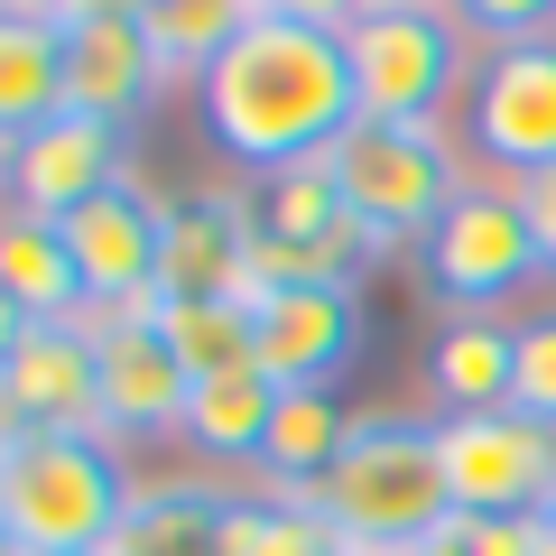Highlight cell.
<instances>
[{"instance_id":"cell-22","label":"cell","mask_w":556,"mask_h":556,"mask_svg":"<svg viewBox=\"0 0 556 556\" xmlns=\"http://www.w3.org/2000/svg\"><path fill=\"white\" fill-rule=\"evenodd\" d=\"M353 417L334 408V390H278V417H269V445H260V473L269 492H316L334 473Z\"/></svg>"},{"instance_id":"cell-7","label":"cell","mask_w":556,"mask_h":556,"mask_svg":"<svg viewBox=\"0 0 556 556\" xmlns=\"http://www.w3.org/2000/svg\"><path fill=\"white\" fill-rule=\"evenodd\" d=\"M437 445H445L455 519H547L556 427H538L519 408H492V417H437Z\"/></svg>"},{"instance_id":"cell-9","label":"cell","mask_w":556,"mask_h":556,"mask_svg":"<svg viewBox=\"0 0 556 556\" xmlns=\"http://www.w3.org/2000/svg\"><path fill=\"white\" fill-rule=\"evenodd\" d=\"M159 241H167V204L130 167L84 214H65V251L84 269V316H149L159 306Z\"/></svg>"},{"instance_id":"cell-10","label":"cell","mask_w":556,"mask_h":556,"mask_svg":"<svg viewBox=\"0 0 556 556\" xmlns=\"http://www.w3.org/2000/svg\"><path fill=\"white\" fill-rule=\"evenodd\" d=\"M56 20H65V112L102 121V130H130L167 84L149 20L130 0H65Z\"/></svg>"},{"instance_id":"cell-28","label":"cell","mask_w":556,"mask_h":556,"mask_svg":"<svg viewBox=\"0 0 556 556\" xmlns=\"http://www.w3.org/2000/svg\"><path fill=\"white\" fill-rule=\"evenodd\" d=\"M473 28H501V38H556V10H547V0H492V10H473Z\"/></svg>"},{"instance_id":"cell-17","label":"cell","mask_w":556,"mask_h":556,"mask_svg":"<svg viewBox=\"0 0 556 556\" xmlns=\"http://www.w3.org/2000/svg\"><path fill=\"white\" fill-rule=\"evenodd\" d=\"M519 380V334L501 316H445L437 343H427V390L445 399V417H492L510 408Z\"/></svg>"},{"instance_id":"cell-33","label":"cell","mask_w":556,"mask_h":556,"mask_svg":"<svg viewBox=\"0 0 556 556\" xmlns=\"http://www.w3.org/2000/svg\"><path fill=\"white\" fill-rule=\"evenodd\" d=\"M0 556H28V547H20V538H10V519H0Z\"/></svg>"},{"instance_id":"cell-24","label":"cell","mask_w":556,"mask_h":556,"mask_svg":"<svg viewBox=\"0 0 556 556\" xmlns=\"http://www.w3.org/2000/svg\"><path fill=\"white\" fill-rule=\"evenodd\" d=\"M223 556H353V547L325 529V510L306 492H260V501H232Z\"/></svg>"},{"instance_id":"cell-26","label":"cell","mask_w":556,"mask_h":556,"mask_svg":"<svg viewBox=\"0 0 556 556\" xmlns=\"http://www.w3.org/2000/svg\"><path fill=\"white\" fill-rule=\"evenodd\" d=\"M510 334H519V380H510V408H519V417H538V427H556V306L519 316Z\"/></svg>"},{"instance_id":"cell-15","label":"cell","mask_w":556,"mask_h":556,"mask_svg":"<svg viewBox=\"0 0 556 556\" xmlns=\"http://www.w3.org/2000/svg\"><path fill=\"white\" fill-rule=\"evenodd\" d=\"M121 167H130L121 159V130H102V121H84V112H56L47 130L20 139V159H10V204L38 214V223H65V214H84L102 186H121Z\"/></svg>"},{"instance_id":"cell-16","label":"cell","mask_w":556,"mask_h":556,"mask_svg":"<svg viewBox=\"0 0 556 556\" xmlns=\"http://www.w3.org/2000/svg\"><path fill=\"white\" fill-rule=\"evenodd\" d=\"M65 112V20L10 0L0 10V130L28 139Z\"/></svg>"},{"instance_id":"cell-25","label":"cell","mask_w":556,"mask_h":556,"mask_svg":"<svg viewBox=\"0 0 556 556\" xmlns=\"http://www.w3.org/2000/svg\"><path fill=\"white\" fill-rule=\"evenodd\" d=\"M139 20H149V47H159L167 75H195L204 84V65L241 38L251 0H139Z\"/></svg>"},{"instance_id":"cell-21","label":"cell","mask_w":556,"mask_h":556,"mask_svg":"<svg viewBox=\"0 0 556 556\" xmlns=\"http://www.w3.org/2000/svg\"><path fill=\"white\" fill-rule=\"evenodd\" d=\"M149 325H159L167 353L186 362V380L260 371V334H251V306H241V298H159Z\"/></svg>"},{"instance_id":"cell-31","label":"cell","mask_w":556,"mask_h":556,"mask_svg":"<svg viewBox=\"0 0 556 556\" xmlns=\"http://www.w3.org/2000/svg\"><path fill=\"white\" fill-rule=\"evenodd\" d=\"M10 159H20V139H10V130H0V186H10Z\"/></svg>"},{"instance_id":"cell-19","label":"cell","mask_w":556,"mask_h":556,"mask_svg":"<svg viewBox=\"0 0 556 556\" xmlns=\"http://www.w3.org/2000/svg\"><path fill=\"white\" fill-rule=\"evenodd\" d=\"M223 519H232V501L214 482H149V492H130L102 556H223Z\"/></svg>"},{"instance_id":"cell-2","label":"cell","mask_w":556,"mask_h":556,"mask_svg":"<svg viewBox=\"0 0 556 556\" xmlns=\"http://www.w3.org/2000/svg\"><path fill=\"white\" fill-rule=\"evenodd\" d=\"M325 510V529L353 556H399L427 529L455 519V492H445V445L437 417H353L334 473L306 492Z\"/></svg>"},{"instance_id":"cell-20","label":"cell","mask_w":556,"mask_h":556,"mask_svg":"<svg viewBox=\"0 0 556 556\" xmlns=\"http://www.w3.org/2000/svg\"><path fill=\"white\" fill-rule=\"evenodd\" d=\"M269 417H278V380H269V371H232V380H195L177 437L195 445L204 464H260Z\"/></svg>"},{"instance_id":"cell-34","label":"cell","mask_w":556,"mask_h":556,"mask_svg":"<svg viewBox=\"0 0 556 556\" xmlns=\"http://www.w3.org/2000/svg\"><path fill=\"white\" fill-rule=\"evenodd\" d=\"M0 464H10V417H0Z\"/></svg>"},{"instance_id":"cell-35","label":"cell","mask_w":556,"mask_h":556,"mask_svg":"<svg viewBox=\"0 0 556 556\" xmlns=\"http://www.w3.org/2000/svg\"><path fill=\"white\" fill-rule=\"evenodd\" d=\"M547 519H556V501H547Z\"/></svg>"},{"instance_id":"cell-3","label":"cell","mask_w":556,"mask_h":556,"mask_svg":"<svg viewBox=\"0 0 556 556\" xmlns=\"http://www.w3.org/2000/svg\"><path fill=\"white\" fill-rule=\"evenodd\" d=\"M130 510V473L102 437H10L0 464V519L28 556H102Z\"/></svg>"},{"instance_id":"cell-11","label":"cell","mask_w":556,"mask_h":556,"mask_svg":"<svg viewBox=\"0 0 556 556\" xmlns=\"http://www.w3.org/2000/svg\"><path fill=\"white\" fill-rule=\"evenodd\" d=\"M0 417L10 437H102V353L93 325H28L20 353L0 362Z\"/></svg>"},{"instance_id":"cell-4","label":"cell","mask_w":556,"mask_h":556,"mask_svg":"<svg viewBox=\"0 0 556 556\" xmlns=\"http://www.w3.org/2000/svg\"><path fill=\"white\" fill-rule=\"evenodd\" d=\"M464 28L473 20H455V10H437V0H362V10H343V56H353L362 121L437 130V112L473 84Z\"/></svg>"},{"instance_id":"cell-32","label":"cell","mask_w":556,"mask_h":556,"mask_svg":"<svg viewBox=\"0 0 556 556\" xmlns=\"http://www.w3.org/2000/svg\"><path fill=\"white\" fill-rule=\"evenodd\" d=\"M538 556H556V519H538Z\"/></svg>"},{"instance_id":"cell-5","label":"cell","mask_w":556,"mask_h":556,"mask_svg":"<svg viewBox=\"0 0 556 556\" xmlns=\"http://www.w3.org/2000/svg\"><path fill=\"white\" fill-rule=\"evenodd\" d=\"M325 177H334L343 214L362 223L371 251H427L445 214L464 204V167L445 149V130H399V121H353V130L325 149Z\"/></svg>"},{"instance_id":"cell-29","label":"cell","mask_w":556,"mask_h":556,"mask_svg":"<svg viewBox=\"0 0 556 556\" xmlns=\"http://www.w3.org/2000/svg\"><path fill=\"white\" fill-rule=\"evenodd\" d=\"M399 556H473V519H445V529H427L417 547H399Z\"/></svg>"},{"instance_id":"cell-1","label":"cell","mask_w":556,"mask_h":556,"mask_svg":"<svg viewBox=\"0 0 556 556\" xmlns=\"http://www.w3.org/2000/svg\"><path fill=\"white\" fill-rule=\"evenodd\" d=\"M204 139L251 177H288V167L325 159L362 121L353 102V56H343V10H306V0H251L241 38L204 65L195 84Z\"/></svg>"},{"instance_id":"cell-8","label":"cell","mask_w":556,"mask_h":556,"mask_svg":"<svg viewBox=\"0 0 556 556\" xmlns=\"http://www.w3.org/2000/svg\"><path fill=\"white\" fill-rule=\"evenodd\" d=\"M464 121H473L482 159L519 177L556 167V38H492L464 84Z\"/></svg>"},{"instance_id":"cell-23","label":"cell","mask_w":556,"mask_h":556,"mask_svg":"<svg viewBox=\"0 0 556 556\" xmlns=\"http://www.w3.org/2000/svg\"><path fill=\"white\" fill-rule=\"evenodd\" d=\"M260 232L288 241V251H334V241H362V223L343 214L325 159H306V167H288V177L260 186Z\"/></svg>"},{"instance_id":"cell-14","label":"cell","mask_w":556,"mask_h":556,"mask_svg":"<svg viewBox=\"0 0 556 556\" xmlns=\"http://www.w3.org/2000/svg\"><path fill=\"white\" fill-rule=\"evenodd\" d=\"M251 241H260L251 195H177L167 241H159V298H241L251 288Z\"/></svg>"},{"instance_id":"cell-30","label":"cell","mask_w":556,"mask_h":556,"mask_svg":"<svg viewBox=\"0 0 556 556\" xmlns=\"http://www.w3.org/2000/svg\"><path fill=\"white\" fill-rule=\"evenodd\" d=\"M20 334H28V316H20V306H10V298H0V362L20 353Z\"/></svg>"},{"instance_id":"cell-18","label":"cell","mask_w":556,"mask_h":556,"mask_svg":"<svg viewBox=\"0 0 556 556\" xmlns=\"http://www.w3.org/2000/svg\"><path fill=\"white\" fill-rule=\"evenodd\" d=\"M0 298L20 306L28 325H75L84 316V269L65 251V223H38V214H0Z\"/></svg>"},{"instance_id":"cell-27","label":"cell","mask_w":556,"mask_h":556,"mask_svg":"<svg viewBox=\"0 0 556 556\" xmlns=\"http://www.w3.org/2000/svg\"><path fill=\"white\" fill-rule=\"evenodd\" d=\"M519 214H529V241H538V278H556V167L519 177Z\"/></svg>"},{"instance_id":"cell-12","label":"cell","mask_w":556,"mask_h":556,"mask_svg":"<svg viewBox=\"0 0 556 556\" xmlns=\"http://www.w3.org/2000/svg\"><path fill=\"white\" fill-rule=\"evenodd\" d=\"M84 325H93V353H102V445L177 437L195 380L167 353V334L149 316H84Z\"/></svg>"},{"instance_id":"cell-6","label":"cell","mask_w":556,"mask_h":556,"mask_svg":"<svg viewBox=\"0 0 556 556\" xmlns=\"http://www.w3.org/2000/svg\"><path fill=\"white\" fill-rule=\"evenodd\" d=\"M417 269H427V298L445 316H501L538 278V241H529V214H519V186H464V204L427 232Z\"/></svg>"},{"instance_id":"cell-13","label":"cell","mask_w":556,"mask_h":556,"mask_svg":"<svg viewBox=\"0 0 556 556\" xmlns=\"http://www.w3.org/2000/svg\"><path fill=\"white\" fill-rule=\"evenodd\" d=\"M251 334H260V371L278 390H334L362 362V288H278V298H251Z\"/></svg>"}]
</instances>
